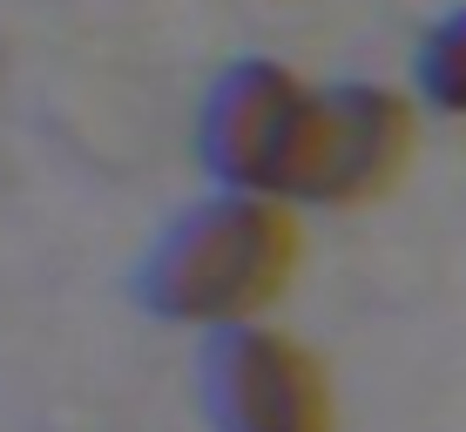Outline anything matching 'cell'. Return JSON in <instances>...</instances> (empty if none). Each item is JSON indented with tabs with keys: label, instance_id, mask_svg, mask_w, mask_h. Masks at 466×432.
I'll use <instances>...</instances> for the list:
<instances>
[{
	"label": "cell",
	"instance_id": "1",
	"mask_svg": "<svg viewBox=\"0 0 466 432\" xmlns=\"http://www.w3.org/2000/svg\"><path fill=\"white\" fill-rule=\"evenodd\" d=\"M291 264L298 223L284 216V196L217 189L156 236L149 264L136 270V291L156 317L176 325H250L257 304L284 291Z\"/></svg>",
	"mask_w": 466,
	"mask_h": 432
},
{
	"label": "cell",
	"instance_id": "2",
	"mask_svg": "<svg viewBox=\"0 0 466 432\" xmlns=\"http://www.w3.org/2000/svg\"><path fill=\"white\" fill-rule=\"evenodd\" d=\"M311 95L284 61L244 55L210 82L197 116V156L223 189H264L284 196L291 189V163L304 142V116H311Z\"/></svg>",
	"mask_w": 466,
	"mask_h": 432
},
{
	"label": "cell",
	"instance_id": "3",
	"mask_svg": "<svg viewBox=\"0 0 466 432\" xmlns=\"http://www.w3.org/2000/svg\"><path fill=\"white\" fill-rule=\"evenodd\" d=\"M412 156V108L379 82H339L311 95L304 116V142L291 163L298 203H359L399 176Z\"/></svg>",
	"mask_w": 466,
	"mask_h": 432
},
{
	"label": "cell",
	"instance_id": "4",
	"mask_svg": "<svg viewBox=\"0 0 466 432\" xmlns=\"http://www.w3.org/2000/svg\"><path fill=\"white\" fill-rule=\"evenodd\" d=\"M203 406L217 432H331L318 358L264 325H223L203 358Z\"/></svg>",
	"mask_w": 466,
	"mask_h": 432
},
{
	"label": "cell",
	"instance_id": "5",
	"mask_svg": "<svg viewBox=\"0 0 466 432\" xmlns=\"http://www.w3.org/2000/svg\"><path fill=\"white\" fill-rule=\"evenodd\" d=\"M412 82L432 108L446 116H466V7H453L446 21L426 27L420 55H412Z\"/></svg>",
	"mask_w": 466,
	"mask_h": 432
}]
</instances>
